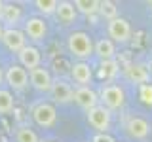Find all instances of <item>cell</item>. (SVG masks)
I'll list each match as a JSON object with an SVG mask.
<instances>
[{
	"instance_id": "obj_1",
	"label": "cell",
	"mask_w": 152,
	"mask_h": 142,
	"mask_svg": "<svg viewBox=\"0 0 152 142\" xmlns=\"http://www.w3.org/2000/svg\"><path fill=\"white\" fill-rule=\"evenodd\" d=\"M66 49L72 57L86 61L93 55V40L88 32H82V30L70 32L69 38H66Z\"/></svg>"
},
{
	"instance_id": "obj_2",
	"label": "cell",
	"mask_w": 152,
	"mask_h": 142,
	"mask_svg": "<svg viewBox=\"0 0 152 142\" xmlns=\"http://www.w3.org/2000/svg\"><path fill=\"white\" fill-rule=\"evenodd\" d=\"M31 116L32 120H34V123L38 127H44V129H50V127L55 125L57 121V110H55V104L51 102H38L32 106L31 110Z\"/></svg>"
},
{
	"instance_id": "obj_3",
	"label": "cell",
	"mask_w": 152,
	"mask_h": 142,
	"mask_svg": "<svg viewBox=\"0 0 152 142\" xmlns=\"http://www.w3.org/2000/svg\"><path fill=\"white\" fill-rule=\"evenodd\" d=\"M99 101L104 106L108 112L110 110H120V108L126 104V93H124V89L120 85H104L101 89V93H99Z\"/></svg>"
},
{
	"instance_id": "obj_4",
	"label": "cell",
	"mask_w": 152,
	"mask_h": 142,
	"mask_svg": "<svg viewBox=\"0 0 152 142\" xmlns=\"http://www.w3.org/2000/svg\"><path fill=\"white\" fill-rule=\"evenodd\" d=\"M4 80L10 85V89L13 91H23L28 85V72L23 66H19L17 63H12L4 72Z\"/></svg>"
},
{
	"instance_id": "obj_5",
	"label": "cell",
	"mask_w": 152,
	"mask_h": 142,
	"mask_svg": "<svg viewBox=\"0 0 152 142\" xmlns=\"http://www.w3.org/2000/svg\"><path fill=\"white\" fill-rule=\"evenodd\" d=\"M107 30H108V40L116 42V44H126L131 38V27L124 17H116L108 21Z\"/></svg>"
},
{
	"instance_id": "obj_6",
	"label": "cell",
	"mask_w": 152,
	"mask_h": 142,
	"mask_svg": "<svg viewBox=\"0 0 152 142\" xmlns=\"http://www.w3.org/2000/svg\"><path fill=\"white\" fill-rule=\"evenodd\" d=\"M110 112L107 110L104 106L101 104H97V106H93L91 110H88V123L93 127L97 133H107L110 129Z\"/></svg>"
},
{
	"instance_id": "obj_7",
	"label": "cell",
	"mask_w": 152,
	"mask_h": 142,
	"mask_svg": "<svg viewBox=\"0 0 152 142\" xmlns=\"http://www.w3.org/2000/svg\"><path fill=\"white\" fill-rule=\"evenodd\" d=\"M23 34L32 42H42L48 34V25L42 17H28L23 23Z\"/></svg>"
},
{
	"instance_id": "obj_8",
	"label": "cell",
	"mask_w": 152,
	"mask_h": 142,
	"mask_svg": "<svg viewBox=\"0 0 152 142\" xmlns=\"http://www.w3.org/2000/svg\"><path fill=\"white\" fill-rule=\"evenodd\" d=\"M28 82L31 85L40 93H50L51 83H53V76L50 74V70L44 66H38L34 70H28Z\"/></svg>"
},
{
	"instance_id": "obj_9",
	"label": "cell",
	"mask_w": 152,
	"mask_h": 142,
	"mask_svg": "<svg viewBox=\"0 0 152 142\" xmlns=\"http://www.w3.org/2000/svg\"><path fill=\"white\" fill-rule=\"evenodd\" d=\"M72 85H70L66 80L63 78H53V83H51V89H50V95L53 99V102L57 104H66L72 101Z\"/></svg>"
},
{
	"instance_id": "obj_10",
	"label": "cell",
	"mask_w": 152,
	"mask_h": 142,
	"mask_svg": "<svg viewBox=\"0 0 152 142\" xmlns=\"http://www.w3.org/2000/svg\"><path fill=\"white\" fill-rule=\"evenodd\" d=\"M17 59H19V66H23V68H28V70H34V68H38L40 66V63H42V53H40V49L38 47H34V46H25L21 51L17 53Z\"/></svg>"
},
{
	"instance_id": "obj_11",
	"label": "cell",
	"mask_w": 152,
	"mask_h": 142,
	"mask_svg": "<svg viewBox=\"0 0 152 142\" xmlns=\"http://www.w3.org/2000/svg\"><path fill=\"white\" fill-rule=\"evenodd\" d=\"M0 42H4V46L12 53H19L27 46V38L23 34V30H19V28H4V34Z\"/></svg>"
},
{
	"instance_id": "obj_12",
	"label": "cell",
	"mask_w": 152,
	"mask_h": 142,
	"mask_svg": "<svg viewBox=\"0 0 152 142\" xmlns=\"http://www.w3.org/2000/svg\"><path fill=\"white\" fill-rule=\"evenodd\" d=\"M72 101L78 104L80 108H84V110L88 112V110H91L93 106L99 104V95L95 93L93 89H89V85L88 87H76L74 93H72Z\"/></svg>"
},
{
	"instance_id": "obj_13",
	"label": "cell",
	"mask_w": 152,
	"mask_h": 142,
	"mask_svg": "<svg viewBox=\"0 0 152 142\" xmlns=\"http://www.w3.org/2000/svg\"><path fill=\"white\" fill-rule=\"evenodd\" d=\"M70 78L72 82L78 85V87H88V83L91 82L93 72H91V66H89L86 61H78L70 66Z\"/></svg>"
},
{
	"instance_id": "obj_14",
	"label": "cell",
	"mask_w": 152,
	"mask_h": 142,
	"mask_svg": "<svg viewBox=\"0 0 152 142\" xmlns=\"http://www.w3.org/2000/svg\"><path fill=\"white\" fill-rule=\"evenodd\" d=\"M126 131L131 138L141 140V138H146V136L150 135V123L146 120H142V117L133 116L126 121Z\"/></svg>"
},
{
	"instance_id": "obj_15",
	"label": "cell",
	"mask_w": 152,
	"mask_h": 142,
	"mask_svg": "<svg viewBox=\"0 0 152 142\" xmlns=\"http://www.w3.org/2000/svg\"><path fill=\"white\" fill-rule=\"evenodd\" d=\"M23 17V9L13 2H4L2 12H0V23L8 25V28H15V25L21 21Z\"/></svg>"
},
{
	"instance_id": "obj_16",
	"label": "cell",
	"mask_w": 152,
	"mask_h": 142,
	"mask_svg": "<svg viewBox=\"0 0 152 142\" xmlns=\"http://www.w3.org/2000/svg\"><path fill=\"white\" fill-rule=\"evenodd\" d=\"M76 15H78V12H76V8H74L72 2H69V0L57 2L55 17H57V21H59L61 25H70V23H74Z\"/></svg>"
},
{
	"instance_id": "obj_17",
	"label": "cell",
	"mask_w": 152,
	"mask_h": 142,
	"mask_svg": "<svg viewBox=\"0 0 152 142\" xmlns=\"http://www.w3.org/2000/svg\"><path fill=\"white\" fill-rule=\"evenodd\" d=\"M93 53L97 55L101 61H112L114 55H116L114 42H110L108 38H101V40H97V44H93Z\"/></svg>"
},
{
	"instance_id": "obj_18",
	"label": "cell",
	"mask_w": 152,
	"mask_h": 142,
	"mask_svg": "<svg viewBox=\"0 0 152 142\" xmlns=\"http://www.w3.org/2000/svg\"><path fill=\"white\" fill-rule=\"evenodd\" d=\"M13 108H15V99H13L12 91L6 87H0V114L8 116L13 112Z\"/></svg>"
},
{
	"instance_id": "obj_19",
	"label": "cell",
	"mask_w": 152,
	"mask_h": 142,
	"mask_svg": "<svg viewBox=\"0 0 152 142\" xmlns=\"http://www.w3.org/2000/svg\"><path fill=\"white\" fill-rule=\"evenodd\" d=\"M120 72V64L116 61H101V66H99V78L101 80H114Z\"/></svg>"
},
{
	"instance_id": "obj_20",
	"label": "cell",
	"mask_w": 152,
	"mask_h": 142,
	"mask_svg": "<svg viewBox=\"0 0 152 142\" xmlns=\"http://www.w3.org/2000/svg\"><path fill=\"white\" fill-rule=\"evenodd\" d=\"M126 74H127V78H129L131 82H135L139 85L148 82V72H146V68L141 66V64H131L129 68L126 70Z\"/></svg>"
},
{
	"instance_id": "obj_21",
	"label": "cell",
	"mask_w": 152,
	"mask_h": 142,
	"mask_svg": "<svg viewBox=\"0 0 152 142\" xmlns=\"http://www.w3.org/2000/svg\"><path fill=\"white\" fill-rule=\"evenodd\" d=\"M15 142H40V138L28 125H21L15 129Z\"/></svg>"
},
{
	"instance_id": "obj_22",
	"label": "cell",
	"mask_w": 152,
	"mask_h": 142,
	"mask_svg": "<svg viewBox=\"0 0 152 142\" xmlns=\"http://www.w3.org/2000/svg\"><path fill=\"white\" fill-rule=\"evenodd\" d=\"M72 4H74L76 12L86 13V15H93V13L99 12V2L97 0H76Z\"/></svg>"
},
{
	"instance_id": "obj_23",
	"label": "cell",
	"mask_w": 152,
	"mask_h": 142,
	"mask_svg": "<svg viewBox=\"0 0 152 142\" xmlns=\"http://www.w3.org/2000/svg\"><path fill=\"white\" fill-rule=\"evenodd\" d=\"M99 13H101L104 19L112 21V19L118 17V8H116L114 2H110V0H103V2H99Z\"/></svg>"
},
{
	"instance_id": "obj_24",
	"label": "cell",
	"mask_w": 152,
	"mask_h": 142,
	"mask_svg": "<svg viewBox=\"0 0 152 142\" xmlns=\"http://www.w3.org/2000/svg\"><path fill=\"white\" fill-rule=\"evenodd\" d=\"M36 9L44 15H51L55 13V8H57V0H36L34 2Z\"/></svg>"
},
{
	"instance_id": "obj_25",
	"label": "cell",
	"mask_w": 152,
	"mask_h": 142,
	"mask_svg": "<svg viewBox=\"0 0 152 142\" xmlns=\"http://www.w3.org/2000/svg\"><path fill=\"white\" fill-rule=\"evenodd\" d=\"M139 99L142 104L152 106V83H142L139 85Z\"/></svg>"
},
{
	"instance_id": "obj_26",
	"label": "cell",
	"mask_w": 152,
	"mask_h": 142,
	"mask_svg": "<svg viewBox=\"0 0 152 142\" xmlns=\"http://www.w3.org/2000/svg\"><path fill=\"white\" fill-rule=\"evenodd\" d=\"M2 82H4V70H2V66H0V87H2Z\"/></svg>"
},
{
	"instance_id": "obj_27",
	"label": "cell",
	"mask_w": 152,
	"mask_h": 142,
	"mask_svg": "<svg viewBox=\"0 0 152 142\" xmlns=\"http://www.w3.org/2000/svg\"><path fill=\"white\" fill-rule=\"evenodd\" d=\"M2 34H4V25L0 23V40H2Z\"/></svg>"
},
{
	"instance_id": "obj_28",
	"label": "cell",
	"mask_w": 152,
	"mask_h": 142,
	"mask_svg": "<svg viewBox=\"0 0 152 142\" xmlns=\"http://www.w3.org/2000/svg\"><path fill=\"white\" fill-rule=\"evenodd\" d=\"M148 6H150V8H152V2H148Z\"/></svg>"
},
{
	"instance_id": "obj_29",
	"label": "cell",
	"mask_w": 152,
	"mask_h": 142,
	"mask_svg": "<svg viewBox=\"0 0 152 142\" xmlns=\"http://www.w3.org/2000/svg\"><path fill=\"white\" fill-rule=\"evenodd\" d=\"M44 142H53V140H44Z\"/></svg>"
}]
</instances>
